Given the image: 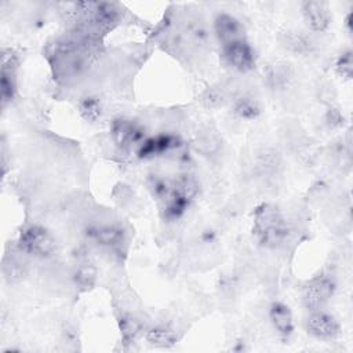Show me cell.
<instances>
[{"instance_id":"1","label":"cell","mask_w":353,"mask_h":353,"mask_svg":"<svg viewBox=\"0 0 353 353\" xmlns=\"http://www.w3.org/2000/svg\"><path fill=\"white\" fill-rule=\"evenodd\" d=\"M252 233L261 245L277 248L287 241L290 226L277 207L262 204L255 211Z\"/></svg>"},{"instance_id":"2","label":"cell","mask_w":353,"mask_h":353,"mask_svg":"<svg viewBox=\"0 0 353 353\" xmlns=\"http://www.w3.org/2000/svg\"><path fill=\"white\" fill-rule=\"evenodd\" d=\"M18 247L34 256H48L55 250V240L51 233L40 225H29L23 228L18 236Z\"/></svg>"},{"instance_id":"3","label":"cell","mask_w":353,"mask_h":353,"mask_svg":"<svg viewBox=\"0 0 353 353\" xmlns=\"http://www.w3.org/2000/svg\"><path fill=\"white\" fill-rule=\"evenodd\" d=\"M196 193V185L192 178L185 176L176 182L165 196L164 214L168 219H178L186 211L192 197Z\"/></svg>"},{"instance_id":"4","label":"cell","mask_w":353,"mask_h":353,"mask_svg":"<svg viewBox=\"0 0 353 353\" xmlns=\"http://www.w3.org/2000/svg\"><path fill=\"white\" fill-rule=\"evenodd\" d=\"M335 291V283L327 276H319L307 281L302 288V301L310 310L319 309Z\"/></svg>"},{"instance_id":"5","label":"cell","mask_w":353,"mask_h":353,"mask_svg":"<svg viewBox=\"0 0 353 353\" xmlns=\"http://www.w3.org/2000/svg\"><path fill=\"white\" fill-rule=\"evenodd\" d=\"M223 57L226 62L239 72H248L255 66V52L245 39L223 44Z\"/></svg>"},{"instance_id":"6","label":"cell","mask_w":353,"mask_h":353,"mask_svg":"<svg viewBox=\"0 0 353 353\" xmlns=\"http://www.w3.org/2000/svg\"><path fill=\"white\" fill-rule=\"evenodd\" d=\"M113 142L119 146V148H130L135 143H141L145 139V131L143 128L128 119H117L113 121L112 124V130H110Z\"/></svg>"},{"instance_id":"7","label":"cell","mask_w":353,"mask_h":353,"mask_svg":"<svg viewBox=\"0 0 353 353\" xmlns=\"http://www.w3.org/2000/svg\"><path fill=\"white\" fill-rule=\"evenodd\" d=\"M302 15L306 25L313 32H324L331 22L330 8L324 1H305L302 4Z\"/></svg>"},{"instance_id":"8","label":"cell","mask_w":353,"mask_h":353,"mask_svg":"<svg viewBox=\"0 0 353 353\" xmlns=\"http://www.w3.org/2000/svg\"><path fill=\"white\" fill-rule=\"evenodd\" d=\"M179 145H181V141L178 137L171 134H160L156 137L145 138L139 143L137 154L141 159H148V157L159 156L172 149H176Z\"/></svg>"},{"instance_id":"9","label":"cell","mask_w":353,"mask_h":353,"mask_svg":"<svg viewBox=\"0 0 353 353\" xmlns=\"http://www.w3.org/2000/svg\"><path fill=\"white\" fill-rule=\"evenodd\" d=\"M306 330L317 338H334L339 334V324L334 316L316 309L306 319Z\"/></svg>"},{"instance_id":"10","label":"cell","mask_w":353,"mask_h":353,"mask_svg":"<svg viewBox=\"0 0 353 353\" xmlns=\"http://www.w3.org/2000/svg\"><path fill=\"white\" fill-rule=\"evenodd\" d=\"M214 30L222 44H228L234 40L244 39V26L233 15L221 12L214 19Z\"/></svg>"},{"instance_id":"11","label":"cell","mask_w":353,"mask_h":353,"mask_svg":"<svg viewBox=\"0 0 353 353\" xmlns=\"http://www.w3.org/2000/svg\"><path fill=\"white\" fill-rule=\"evenodd\" d=\"M88 239L103 247H119L124 241V232L116 225H94L87 229Z\"/></svg>"},{"instance_id":"12","label":"cell","mask_w":353,"mask_h":353,"mask_svg":"<svg viewBox=\"0 0 353 353\" xmlns=\"http://www.w3.org/2000/svg\"><path fill=\"white\" fill-rule=\"evenodd\" d=\"M269 319L276 331L284 336H288L294 331V319L291 309L281 302H274L269 307Z\"/></svg>"},{"instance_id":"13","label":"cell","mask_w":353,"mask_h":353,"mask_svg":"<svg viewBox=\"0 0 353 353\" xmlns=\"http://www.w3.org/2000/svg\"><path fill=\"white\" fill-rule=\"evenodd\" d=\"M1 101L3 105L11 102V99L14 98L15 94V73H14V68L11 66V57L7 59L6 57H3V66H1Z\"/></svg>"},{"instance_id":"14","label":"cell","mask_w":353,"mask_h":353,"mask_svg":"<svg viewBox=\"0 0 353 353\" xmlns=\"http://www.w3.org/2000/svg\"><path fill=\"white\" fill-rule=\"evenodd\" d=\"M145 338L150 345L159 346V347H168L176 342V335L174 330L165 325H156L149 328L146 331Z\"/></svg>"},{"instance_id":"15","label":"cell","mask_w":353,"mask_h":353,"mask_svg":"<svg viewBox=\"0 0 353 353\" xmlns=\"http://www.w3.org/2000/svg\"><path fill=\"white\" fill-rule=\"evenodd\" d=\"M292 76L291 68L285 62H276L268 70V81L273 88H283Z\"/></svg>"},{"instance_id":"16","label":"cell","mask_w":353,"mask_h":353,"mask_svg":"<svg viewBox=\"0 0 353 353\" xmlns=\"http://www.w3.org/2000/svg\"><path fill=\"white\" fill-rule=\"evenodd\" d=\"M234 114L241 120H254L259 116L261 108L258 102L251 97H241L234 102Z\"/></svg>"},{"instance_id":"17","label":"cell","mask_w":353,"mask_h":353,"mask_svg":"<svg viewBox=\"0 0 353 353\" xmlns=\"http://www.w3.org/2000/svg\"><path fill=\"white\" fill-rule=\"evenodd\" d=\"M79 112L87 121H97L102 117V102L97 97H85L79 102Z\"/></svg>"},{"instance_id":"18","label":"cell","mask_w":353,"mask_h":353,"mask_svg":"<svg viewBox=\"0 0 353 353\" xmlns=\"http://www.w3.org/2000/svg\"><path fill=\"white\" fill-rule=\"evenodd\" d=\"M287 47L296 54L306 55L313 51L314 44L309 36H306L301 32H298V33L295 32V33H291L287 36Z\"/></svg>"},{"instance_id":"19","label":"cell","mask_w":353,"mask_h":353,"mask_svg":"<svg viewBox=\"0 0 353 353\" xmlns=\"http://www.w3.org/2000/svg\"><path fill=\"white\" fill-rule=\"evenodd\" d=\"M335 68H336L338 73H339L342 77L350 79V76H352V70H353L352 52H350V51H346V52L341 54V55H339V58L336 59Z\"/></svg>"},{"instance_id":"20","label":"cell","mask_w":353,"mask_h":353,"mask_svg":"<svg viewBox=\"0 0 353 353\" xmlns=\"http://www.w3.org/2000/svg\"><path fill=\"white\" fill-rule=\"evenodd\" d=\"M74 279L81 287H90L95 279V269L90 265H81L74 273Z\"/></svg>"},{"instance_id":"21","label":"cell","mask_w":353,"mask_h":353,"mask_svg":"<svg viewBox=\"0 0 353 353\" xmlns=\"http://www.w3.org/2000/svg\"><path fill=\"white\" fill-rule=\"evenodd\" d=\"M120 328L124 339L131 341L139 332V323L131 317H123L120 321Z\"/></svg>"}]
</instances>
